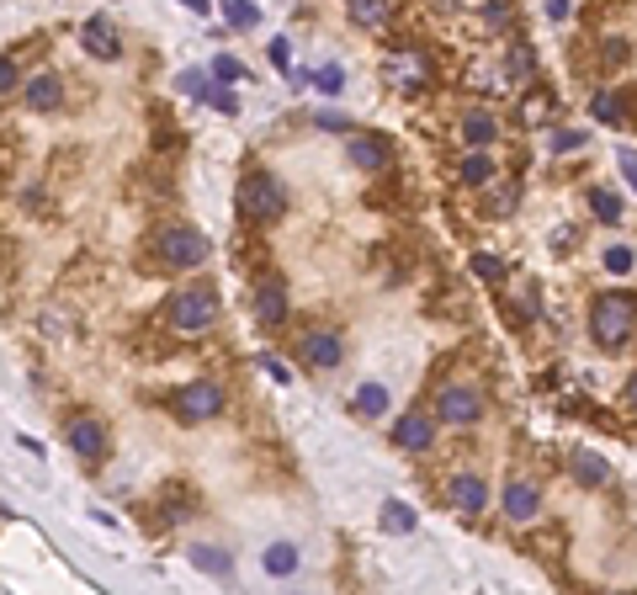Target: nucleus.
<instances>
[{"label": "nucleus", "instance_id": "f257e3e1", "mask_svg": "<svg viewBox=\"0 0 637 595\" xmlns=\"http://www.w3.org/2000/svg\"><path fill=\"white\" fill-rule=\"evenodd\" d=\"M632 319H637V298L632 292H601L590 303V335L601 351H622L627 335H632Z\"/></svg>", "mask_w": 637, "mask_h": 595}, {"label": "nucleus", "instance_id": "f03ea898", "mask_svg": "<svg viewBox=\"0 0 637 595\" xmlns=\"http://www.w3.org/2000/svg\"><path fill=\"white\" fill-rule=\"evenodd\" d=\"M234 202H240L244 219H276L282 208H287V191H282V181H276L272 170H250L240 181V191H234Z\"/></svg>", "mask_w": 637, "mask_h": 595}, {"label": "nucleus", "instance_id": "7ed1b4c3", "mask_svg": "<svg viewBox=\"0 0 637 595\" xmlns=\"http://www.w3.org/2000/svg\"><path fill=\"white\" fill-rule=\"evenodd\" d=\"M154 251L165 266H176V272H191L197 261H208V240L191 229V223H165L159 229V240H154Z\"/></svg>", "mask_w": 637, "mask_h": 595}, {"label": "nucleus", "instance_id": "20e7f679", "mask_svg": "<svg viewBox=\"0 0 637 595\" xmlns=\"http://www.w3.org/2000/svg\"><path fill=\"white\" fill-rule=\"evenodd\" d=\"M212 319H218V292H212L208 282H197V287H186V292H176V298H170V324H176V330H186V335L208 330Z\"/></svg>", "mask_w": 637, "mask_h": 595}, {"label": "nucleus", "instance_id": "39448f33", "mask_svg": "<svg viewBox=\"0 0 637 595\" xmlns=\"http://www.w3.org/2000/svg\"><path fill=\"white\" fill-rule=\"evenodd\" d=\"M436 420L441 426H478L484 420V394L473 383H447L436 394Z\"/></svg>", "mask_w": 637, "mask_h": 595}, {"label": "nucleus", "instance_id": "423d86ee", "mask_svg": "<svg viewBox=\"0 0 637 595\" xmlns=\"http://www.w3.org/2000/svg\"><path fill=\"white\" fill-rule=\"evenodd\" d=\"M218 409H223V388L218 383H186L176 394V415H186V420H212Z\"/></svg>", "mask_w": 637, "mask_h": 595}, {"label": "nucleus", "instance_id": "0eeeda50", "mask_svg": "<svg viewBox=\"0 0 637 595\" xmlns=\"http://www.w3.org/2000/svg\"><path fill=\"white\" fill-rule=\"evenodd\" d=\"M64 441H69V446H75V452L91 463V457H101V452H107V426H101V420H91V415H80V420H69V426H64Z\"/></svg>", "mask_w": 637, "mask_h": 595}, {"label": "nucleus", "instance_id": "6e6552de", "mask_svg": "<svg viewBox=\"0 0 637 595\" xmlns=\"http://www.w3.org/2000/svg\"><path fill=\"white\" fill-rule=\"evenodd\" d=\"M340 356H345V345H340L334 330H308V335H303V362H308V367L330 373V367H340Z\"/></svg>", "mask_w": 637, "mask_h": 595}, {"label": "nucleus", "instance_id": "1a4fd4ad", "mask_svg": "<svg viewBox=\"0 0 637 595\" xmlns=\"http://www.w3.org/2000/svg\"><path fill=\"white\" fill-rule=\"evenodd\" d=\"M537 510H542V495H537V484H531V478H510V484H505V516L526 527Z\"/></svg>", "mask_w": 637, "mask_h": 595}, {"label": "nucleus", "instance_id": "9d476101", "mask_svg": "<svg viewBox=\"0 0 637 595\" xmlns=\"http://www.w3.org/2000/svg\"><path fill=\"white\" fill-rule=\"evenodd\" d=\"M494 133H499V123H494V112H484V107H473V112H462V144H467L473 155H488V144H494Z\"/></svg>", "mask_w": 637, "mask_h": 595}, {"label": "nucleus", "instance_id": "9b49d317", "mask_svg": "<svg viewBox=\"0 0 637 595\" xmlns=\"http://www.w3.org/2000/svg\"><path fill=\"white\" fill-rule=\"evenodd\" d=\"M351 159H356L362 170H388V165H394V144L377 138V133H356V138H351Z\"/></svg>", "mask_w": 637, "mask_h": 595}, {"label": "nucleus", "instance_id": "f8f14e48", "mask_svg": "<svg viewBox=\"0 0 637 595\" xmlns=\"http://www.w3.org/2000/svg\"><path fill=\"white\" fill-rule=\"evenodd\" d=\"M452 505L457 510H467V516H478V510H488V484L478 478V473H457L452 478Z\"/></svg>", "mask_w": 637, "mask_h": 595}, {"label": "nucleus", "instance_id": "ddd939ff", "mask_svg": "<svg viewBox=\"0 0 637 595\" xmlns=\"http://www.w3.org/2000/svg\"><path fill=\"white\" fill-rule=\"evenodd\" d=\"M80 37H86V54H96V59H118V27L107 22V16H86V27H80Z\"/></svg>", "mask_w": 637, "mask_h": 595}, {"label": "nucleus", "instance_id": "4468645a", "mask_svg": "<svg viewBox=\"0 0 637 595\" xmlns=\"http://www.w3.org/2000/svg\"><path fill=\"white\" fill-rule=\"evenodd\" d=\"M394 441H398V446H404V452H425V446L436 441V420H430V415H420V409H415V415H404V420H398Z\"/></svg>", "mask_w": 637, "mask_h": 595}, {"label": "nucleus", "instance_id": "2eb2a0df", "mask_svg": "<svg viewBox=\"0 0 637 595\" xmlns=\"http://www.w3.org/2000/svg\"><path fill=\"white\" fill-rule=\"evenodd\" d=\"M569 468H574V478H579V484H590V489H601V484L611 478V463L601 457V452H590V446H574Z\"/></svg>", "mask_w": 637, "mask_h": 595}, {"label": "nucleus", "instance_id": "dca6fc26", "mask_svg": "<svg viewBox=\"0 0 637 595\" xmlns=\"http://www.w3.org/2000/svg\"><path fill=\"white\" fill-rule=\"evenodd\" d=\"M64 101V80L59 75H37V80H27V107L32 112H54Z\"/></svg>", "mask_w": 637, "mask_h": 595}, {"label": "nucleus", "instance_id": "f3484780", "mask_svg": "<svg viewBox=\"0 0 637 595\" xmlns=\"http://www.w3.org/2000/svg\"><path fill=\"white\" fill-rule=\"evenodd\" d=\"M255 313H261V324H282V319H287V287L261 282V292H255Z\"/></svg>", "mask_w": 637, "mask_h": 595}, {"label": "nucleus", "instance_id": "a211bd4d", "mask_svg": "<svg viewBox=\"0 0 637 595\" xmlns=\"http://www.w3.org/2000/svg\"><path fill=\"white\" fill-rule=\"evenodd\" d=\"M191 569H202V574H218V580H223V574H229V553H223V548H212V542H191Z\"/></svg>", "mask_w": 637, "mask_h": 595}, {"label": "nucleus", "instance_id": "6ab92c4d", "mask_svg": "<svg viewBox=\"0 0 637 595\" xmlns=\"http://www.w3.org/2000/svg\"><path fill=\"white\" fill-rule=\"evenodd\" d=\"M415 527H420L415 505H404V500H383V532H415Z\"/></svg>", "mask_w": 637, "mask_h": 595}, {"label": "nucleus", "instance_id": "aec40b11", "mask_svg": "<svg viewBox=\"0 0 637 595\" xmlns=\"http://www.w3.org/2000/svg\"><path fill=\"white\" fill-rule=\"evenodd\" d=\"M590 213H595L601 223H622V219H627L622 197H616V191H606V187H595V191H590Z\"/></svg>", "mask_w": 637, "mask_h": 595}, {"label": "nucleus", "instance_id": "412c9836", "mask_svg": "<svg viewBox=\"0 0 637 595\" xmlns=\"http://www.w3.org/2000/svg\"><path fill=\"white\" fill-rule=\"evenodd\" d=\"M356 415H366V420L388 415V388H383V383H362V388H356Z\"/></svg>", "mask_w": 637, "mask_h": 595}, {"label": "nucleus", "instance_id": "4be33fe9", "mask_svg": "<svg viewBox=\"0 0 637 595\" xmlns=\"http://www.w3.org/2000/svg\"><path fill=\"white\" fill-rule=\"evenodd\" d=\"M261 564H266V574H293V569H298V548H293V542H272V548L261 553Z\"/></svg>", "mask_w": 637, "mask_h": 595}, {"label": "nucleus", "instance_id": "5701e85b", "mask_svg": "<svg viewBox=\"0 0 637 595\" xmlns=\"http://www.w3.org/2000/svg\"><path fill=\"white\" fill-rule=\"evenodd\" d=\"M351 22L356 27H383L388 22V0H351Z\"/></svg>", "mask_w": 637, "mask_h": 595}, {"label": "nucleus", "instance_id": "b1692460", "mask_svg": "<svg viewBox=\"0 0 637 595\" xmlns=\"http://www.w3.org/2000/svg\"><path fill=\"white\" fill-rule=\"evenodd\" d=\"M462 181H467V187H488V181H494V159H488V155H467V159H462Z\"/></svg>", "mask_w": 637, "mask_h": 595}, {"label": "nucleus", "instance_id": "393cba45", "mask_svg": "<svg viewBox=\"0 0 637 595\" xmlns=\"http://www.w3.org/2000/svg\"><path fill=\"white\" fill-rule=\"evenodd\" d=\"M601 266H606L611 277H627V272L637 266V251H632V245H611V251L601 255Z\"/></svg>", "mask_w": 637, "mask_h": 595}, {"label": "nucleus", "instance_id": "a878e982", "mask_svg": "<svg viewBox=\"0 0 637 595\" xmlns=\"http://www.w3.org/2000/svg\"><path fill=\"white\" fill-rule=\"evenodd\" d=\"M223 16H229V27H255V22H261V5L234 0V5H223Z\"/></svg>", "mask_w": 637, "mask_h": 595}, {"label": "nucleus", "instance_id": "bb28decb", "mask_svg": "<svg viewBox=\"0 0 637 595\" xmlns=\"http://www.w3.org/2000/svg\"><path fill=\"white\" fill-rule=\"evenodd\" d=\"M590 112H595L601 123H622V101H616V96H606V91H595V101H590Z\"/></svg>", "mask_w": 637, "mask_h": 595}, {"label": "nucleus", "instance_id": "cd10ccee", "mask_svg": "<svg viewBox=\"0 0 637 595\" xmlns=\"http://www.w3.org/2000/svg\"><path fill=\"white\" fill-rule=\"evenodd\" d=\"M473 272H478L484 282H499V277H505V261H499V255H488V251H478V255H473Z\"/></svg>", "mask_w": 637, "mask_h": 595}, {"label": "nucleus", "instance_id": "c85d7f7f", "mask_svg": "<svg viewBox=\"0 0 637 595\" xmlns=\"http://www.w3.org/2000/svg\"><path fill=\"white\" fill-rule=\"evenodd\" d=\"M313 86H319V91H324V96H334V91H340V86H345V69H340V64H324V69L313 75Z\"/></svg>", "mask_w": 637, "mask_h": 595}, {"label": "nucleus", "instance_id": "c756f323", "mask_svg": "<svg viewBox=\"0 0 637 595\" xmlns=\"http://www.w3.org/2000/svg\"><path fill=\"white\" fill-rule=\"evenodd\" d=\"M590 144V133H579V128H563V133H552V149L558 155H569V149H584Z\"/></svg>", "mask_w": 637, "mask_h": 595}, {"label": "nucleus", "instance_id": "7c9ffc66", "mask_svg": "<svg viewBox=\"0 0 637 595\" xmlns=\"http://www.w3.org/2000/svg\"><path fill=\"white\" fill-rule=\"evenodd\" d=\"M244 69H240V59H234V54H218V59H212V80H223V86H229V80H240Z\"/></svg>", "mask_w": 637, "mask_h": 595}, {"label": "nucleus", "instance_id": "2f4dec72", "mask_svg": "<svg viewBox=\"0 0 637 595\" xmlns=\"http://www.w3.org/2000/svg\"><path fill=\"white\" fill-rule=\"evenodd\" d=\"M202 101H212V107H218V112H229V118L240 112V96L223 91V86H208V96H202Z\"/></svg>", "mask_w": 637, "mask_h": 595}, {"label": "nucleus", "instance_id": "473e14b6", "mask_svg": "<svg viewBox=\"0 0 637 595\" xmlns=\"http://www.w3.org/2000/svg\"><path fill=\"white\" fill-rule=\"evenodd\" d=\"M176 86H181L186 96H197V101H202V96H208V75H202V69H186Z\"/></svg>", "mask_w": 637, "mask_h": 595}, {"label": "nucleus", "instance_id": "72a5a7b5", "mask_svg": "<svg viewBox=\"0 0 637 595\" xmlns=\"http://www.w3.org/2000/svg\"><path fill=\"white\" fill-rule=\"evenodd\" d=\"M266 54H272V64H276V69H293V43H287V37H276V43L266 48Z\"/></svg>", "mask_w": 637, "mask_h": 595}, {"label": "nucleus", "instance_id": "f704fd0d", "mask_svg": "<svg viewBox=\"0 0 637 595\" xmlns=\"http://www.w3.org/2000/svg\"><path fill=\"white\" fill-rule=\"evenodd\" d=\"M484 22H488V27H505V22H510V5H505V0H488V5H484Z\"/></svg>", "mask_w": 637, "mask_h": 595}, {"label": "nucleus", "instance_id": "c9c22d12", "mask_svg": "<svg viewBox=\"0 0 637 595\" xmlns=\"http://www.w3.org/2000/svg\"><path fill=\"white\" fill-rule=\"evenodd\" d=\"M516 202H520L516 187H499V191H494V213H516Z\"/></svg>", "mask_w": 637, "mask_h": 595}, {"label": "nucleus", "instance_id": "e433bc0d", "mask_svg": "<svg viewBox=\"0 0 637 595\" xmlns=\"http://www.w3.org/2000/svg\"><path fill=\"white\" fill-rule=\"evenodd\" d=\"M616 165L627 170V181H632V191H637V149H616Z\"/></svg>", "mask_w": 637, "mask_h": 595}, {"label": "nucleus", "instance_id": "4c0bfd02", "mask_svg": "<svg viewBox=\"0 0 637 595\" xmlns=\"http://www.w3.org/2000/svg\"><path fill=\"white\" fill-rule=\"evenodd\" d=\"M261 367L276 377V383H293V373H287V362H276V356H261Z\"/></svg>", "mask_w": 637, "mask_h": 595}, {"label": "nucleus", "instance_id": "58836bf2", "mask_svg": "<svg viewBox=\"0 0 637 595\" xmlns=\"http://www.w3.org/2000/svg\"><path fill=\"white\" fill-rule=\"evenodd\" d=\"M526 69H531V59H526V48H516V54H510V75H516V80H520Z\"/></svg>", "mask_w": 637, "mask_h": 595}, {"label": "nucleus", "instance_id": "ea45409f", "mask_svg": "<svg viewBox=\"0 0 637 595\" xmlns=\"http://www.w3.org/2000/svg\"><path fill=\"white\" fill-rule=\"evenodd\" d=\"M547 16L552 22H569V0H547Z\"/></svg>", "mask_w": 637, "mask_h": 595}, {"label": "nucleus", "instance_id": "a19ab883", "mask_svg": "<svg viewBox=\"0 0 637 595\" xmlns=\"http://www.w3.org/2000/svg\"><path fill=\"white\" fill-rule=\"evenodd\" d=\"M0 91H16V69L0 59Z\"/></svg>", "mask_w": 637, "mask_h": 595}, {"label": "nucleus", "instance_id": "79ce46f5", "mask_svg": "<svg viewBox=\"0 0 637 595\" xmlns=\"http://www.w3.org/2000/svg\"><path fill=\"white\" fill-rule=\"evenodd\" d=\"M627 399H632V405H637V373H632V383H627Z\"/></svg>", "mask_w": 637, "mask_h": 595}, {"label": "nucleus", "instance_id": "37998d69", "mask_svg": "<svg viewBox=\"0 0 637 595\" xmlns=\"http://www.w3.org/2000/svg\"><path fill=\"white\" fill-rule=\"evenodd\" d=\"M616 595H637V590H616Z\"/></svg>", "mask_w": 637, "mask_h": 595}]
</instances>
